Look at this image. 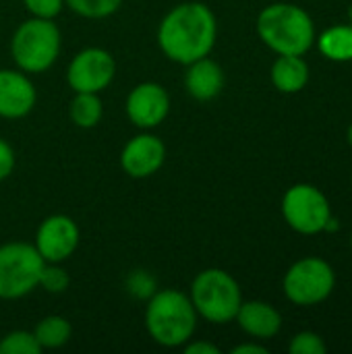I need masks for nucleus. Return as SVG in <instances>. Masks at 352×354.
Segmentation results:
<instances>
[{
    "mask_svg": "<svg viewBox=\"0 0 352 354\" xmlns=\"http://www.w3.org/2000/svg\"><path fill=\"white\" fill-rule=\"evenodd\" d=\"M124 112L133 127L151 131L168 118L170 95L164 85L156 81H143L129 91Z\"/></svg>",
    "mask_w": 352,
    "mask_h": 354,
    "instance_id": "10",
    "label": "nucleus"
},
{
    "mask_svg": "<svg viewBox=\"0 0 352 354\" xmlns=\"http://www.w3.org/2000/svg\"><path fill=\"white\" fill-rule=\"evenodd\" d=\"M166 160V145L151 133L135 135L120 151V166L131 178L154 176Z\"/></svg>",
    "mask_w": 352,
    "mask_h": 354,
    "instance_id": "12",
    "label": "nucleus"
},
{
    "mask_svg": "<svg viewBox=\"0 0 352 354\" xmlns=\"http://www.w3.org/2000/svg\"><path fill=\"white\" fill-rule=\"evenodd\" d=\"M346 139H349V145L352 147V122L351 127H349V133H346Z\"/></svg>",
    "mask_w": 352,
    "mask_h": 354,
    "instance_id": "29",
    "label": "nucleus"
},
{
    "mask_svg": "<svg viewBox=\"0 0 352 354\" xmlns=\"http://www.w3.org/2000/svg\"><path fill=\"white\" fill-rule=\"evenodd\" d=\"M189 299L201 319L226 326L234 322L243 303V292L232 274L220 268H210L195 276Z\"/></svg>",
    "mask_w": 352,
    "mask_h": 354,
    "instance_id": "5",
    "label": "nucleus"
},
{
    "mask_svg": "<svg viewBox=\"0 0 352 354\" xmlns=\"http://www.w3.org/2000/svg\"><path fill=\"white\" fill-rule=\"evenodd\" d=\"M62 48V35L54 19L31 17L23 21L10 37V56L19 71L39 75L52 68Z\"/></svg>",
    "mask_w": 352,
    "mask_h": 354,
    "instance_id": "4",
    "label": "nucleus"
},
{
    "mask_svg": "<svg viewBox=\"0 0 352 354\" xmlns=\"http://www.w3.org/2000/svg\"><path fill=\"white\" fill-rule=\"evenodd\" d=\"M346 15H349V23L352 25V2H351V6H349V12H346Z\"/></svg>",
    "mask_w": 352,
    "mask_h": 354,
    "instance_id": "30",
    "label": "nucleus"
},
{
    "mask_svg": "<svg viewBox=\"0 0 352 354\" xmlns=\"http://www.w3.org/2000/svg\"><path fill=\"white\" fill-rule=\"evenodd\" d=\"M127 290L131 297L147 301L154 292H156V278L151 274H147L145 270H135L129 274L127 278Z\"/></svg>",
    "mask_w": 352,
    "mask_h": 354,
    "instance_id": "24",
    "label": "nucleus"
},
{
    "mask_svg": "<svg viewBox=\"0 0 352 354\" xmlns=\"http://www.w3.org/2000/svg\"><path fill=\"white\" fill-rule=\"evenodd\" d=\"M71 120L79 129H93L102 120L104 106L100 100V93H75L68 106Z\"/></svg>",
    "mask_w": 352,
    "mask_h": 354,
    "instance_id": "19",
    "label": "nucleus"
},
{
    "mask_svg": "<svg viewBox=\"0 0 352 354\" xmlns=\"http://www.w3.org/2000/svg\"><path fill=\"white\" fill-rule=\"evenodd\" d=\"M224 71L222 66L212 60L210 56H203L191 64H187L185 73V87L189 95L197 102H210L218 97L224 89Z\"/></svg>",
    "mask_w": 352,
    "mask_h": 354,
    "instance_id": "15",
    "label": "nucleus"
},
{
    "mask_svg": "<svg viewBox=\"0 0 352 354\" xmlns=\"http://www.w3.org/2000/svg\"><path fill=\"white\" fill-rule=\"evenodd\" d=\"M319 52L332 62H351L352 60V25H334L315 37Z\"/></svg>",
    "mask_w": 352,
    "mask_h": 354,
    "instance_id": "17",
    "label": "nucleus"
},
{
    "mask_svg": "<svg viewBox=\"0 0 352 354\" xmlns=\"http://www.w3.org/2000/svg\"><path fill=\"white\" fill-rule=\"evenodd\" d=\"M351 249H352V232H351Z\"/></svg>",
    "mask_w": 352,
    "mask_h": 354,
    "instance_id": "31",
    "label": "nucleus"
},
{
    "mask_svg": "<svg viewBox=\"0 0 352 354\" xmlns=\"http://www.w3.org/2000/svg\"><path fill=\"white\" fill-rule=\"evenodd\" d=\"M257 35L276 54L305 56L315 44L311 15L293 2H274L257 15Z\"/></svg>",
    "mask_w": 352,
    "mask_h": 354,
    "instance_id": "2",
    "label": "nucleus"
},
{
    "mask_svg": "<svg viewBox=\"0 0 352 354\" xmlns=\"http://www.w3.org/2000/svg\"><path fill=\"white\" fill-rule=\"evenodd\" d=\"M15 164H17V156H15L12 145L6 139L0 137V183L6 180L12 174Z\"/></svg>",
    "mask_w": 352,
    "mask_h": 354,
    "instance_id": "26",
    "label": "nucleus"
},
{
    "mask_svg": "<svg viewBox=\"0 0 352 354\" xmlns=\"http://www.w3.org/2000/svg\"><path fill=\"white\" fill-rule=\"evenodd\" d=\"M73 328L66 317L62 315H46L33 328V336L41 351H56L62 348L71 340Z\"/></svg>",
    "mask_w": 352,
    "mask_h": 354,
    "instance_id": "18",
    "label": "nucleus"
},
{
    "mask_svg": "<svg viewBox=\"0 0 352 354\" xmlns=\"http://www.w3.org/2000/svg\"><path fill=\"white\" fill-rule=\"evenodd\" d=\"M218 39V19L203 2H180L172 6L158 27L162 54L176 64H191L210 56Z\"/></svg>",
    "mask_w": 352,
    "mask_h": 354,
    "instance_id": "1",
    "label": "nucleus"
},
{
    "mask_svg": "<svg viewBox=\"0 0 352 354\" xmlns=\"http://www.w3.org/2000/svg\"><path fill=\"white\" fill-rule=\"evenodd\" d=\"M234 322L247 336L255 340H270L282 330L280 311L266 301H243Z\"/></svg>",
    "mask_w": 352,
    "mask_h": 354,
    "instance_id": "14",
    "label": "nucleus"
},
{
    "mask_svg": "<svg viewBox=\"0 0 352 354\" xmlns=\"http://www.w3.org/2000/svg\"><path fill=\"white\" fill-rule=\"evenodd\" d=\"M46 261L33 243L0 245V299L17 301L37 288L39 274Z\"/></svg>",
    "mask_w": 352,
    "mask_h": 354,
    "instance_id": "6",
    "label": "nucleus"
},
{
    "mask_svg": "<svg viewBox=\"0 0 352 354\" xmlns=\"http://www.w3.org/2000/svg\"><path fill=\"white\" fill-rule=\"evenodd\" d=\"M122 0H64L73 12L85 19H106L112 17L120 8Z\"/></svg>",
    "mask_w": 352,
    "mask_h": 354,
    "instance_id": "20",
    "label": "nucleus"
},
{
    "mask_svg": "<svg viewBox=\"0 0 352 354\" xmlns=\"http://www.w3.org/2000/svg\"><path fill=\"white\" fill-rule=\"evenodd\" d=\"M183 351L187 354H220V348L212 342H203V340H189Z\"/></svg>",
    "mask_w": 352,
    "mask_h": 354,
    "instance_id": "27",
    "label": "nucleus"
},
{
    "mask_svg": "<svg viewBox=\"0 0 352 354\" xmlns=\"http://www.w3.org/2000/svg\"><path fill=\"white\" fill-rule=\"evenodd\" d=\"M68 284H71V276L64 268H60V263H46L39 274V282H37V286L50 295L64 292L68 288Z\"/></svg>",
    "mask_w": 352,
    "mask_h": 354,
    "instance_id": "22",
    "label": "nucleus"
},
{
    "mask_svg": "<svg viewBox=\"0 0 352 354\" xmlns=\"http://www.w3.org/2000/svg\"><path fill=\"white\" fill-rule=\"evenodd\" d=\"M288 353L290 354H326L328 353V344L324 342V338L315 332H299L297 336H293L290 344H288Z\"/></svg>",
    "mask_w": 352,
    "mask_h": 354,
    "instance_id": "23",
    "label": "nucleus"
},
{
    "mask_svg": "<svg viewBox=\"0 0 352 354\" xmlns=\"http://www.w3.org/2000/svg\"><path fill=\"white\" fill-rule=\"evenodd\" d=\"M197 311L189 295L166 288L156 290L147 299L145 307V330L149 338L164 348L185 346L197 330Z\"/></svg>",
    "mask_w": 352,
    "mask_h": 354,
    "instance_id": "3",
    "label": "nucleus"
},
{
    "mask_svg": "<svg viewBox=\"0 0 352 354\" xmlns=\"http://www.w3.org/2000/svg\"><path fill=\"white\" fill-rule=\"evenodd\" d=\"M351 183H352V178H351Z\"/></svg>",
    "mask_w": 352,
    "mask_h": 354,
    "instance_id": "32",
    "label": "nucleus"
},
{
    "mask_svg": "<svg viewBox=\"0 0 352 354\" xmlns=\"http://www.w3.org/2000/svg\"><path fill=\"white\" fill-rule=\"evenodd\" d=\"M41 346L37 344L33 332L12 330L4 338H0V354H41Z\"/></svg>",
    "mask_w": 352,
    "mask_h": 354,
    "instance_id": "21",
    "label": "nucleus"
},
{
    "mask_svg": "<svg viewBox=\"0 0 352 354\" xmlns=\"http://www.w3.org/2000/svg\"><path fill=\"white\" fill-rule=\"evenodd\" d=\"M282 218L295 232L315 236L326 232L332 205L326 193L315 185L297 183L282 197Z\"/></svg>",
    "mask_w": 352,
    "mask_h": 354,
    "instance_id": "8",
    "label": "nucleus"
},
{
    "mask_svg": "<svg viewBox=\"0 0 352 354\" xmlns=\"http://www.w3.org/2000/svg\"><path fill=\"white\" fill-rule=\"evenodd\" d=\"M79 226L71 216L52 214L35 230V249L46 263L66 261L79 247Z\"/></svg>",
    "mask_w": 352,
    "mask_h": 354,
    "instance_id": "11",
    "label": "nucleus"
},
{
    "mask_svg": "<svg viewBox=\"0 0 352 354\" xmlns=\"http://www.w3.org/2000/svg\"><path fill=\"white\" fill-rule=\"evenodd\" d=\"M270 79L280 93H299L309 83V64L303 56L278 54L272 64Z\"/></svg>",
    "mask_w": 352,
    "mask_h": 354,
    "instance_id": "16",
    "label": "nucleus"
},
{
    "mask_svg": "<svg viewBox=\"0 0 352 354\" xmlns=\"http://www.w3.org/2000/svg\"><path fill=\"white\" fill-rule=\"evenodd\" d=\"M27 12L39 19H56L64 8V0H23Z\"/></svg>",
    "mask_w": 352,
    "mask_h": 354,
    "instance_id": "25",
    "label": "nucleus"
},
{
    "mask_svg": "<svg viewBox=\"0 0 352 354\" xmlns=\"http://www.w3.org/2000/svg\"><path fill=\"white\" fill-rule=\"evenodd\" d=\"M37 102L35 85L19 68H0V118H25Z\"/></svg>",
    "mask_w": 352,
    "mask_h": 354,
    "instance_id": "13",
    "label": "nucleus"
},
{
    "mask_svg": "<svg viewBox=\"0 0 352 354\" xmlns=\"http://www.w3.org/2000/svg\"><path fill=\"white\" fill-rule=\"evenodd\" d=\"M232 354H268L270 351L263 346V344H259V342H245V344H239V346H234Z\"/></svg>",
    "mask_w": 352,
    "mask_h": 354,
    "instance_id": "28",
    "label": "nucleus"
},
{
    "mask_svg": "<svg viewBox=\"0 0 352 354\" xmlns=\"http://www.w3.org/2000/svg\"><path fill=\"white\" fill-rule=\"evenodd\" d=\"M116 75V60L104 48H83L66 68V83L75 93H100Z\"/></svg>",
    "mask_w": 352,
    "mask_h": 354,
    "instance_id": "9",
    "label": "nucleus"
},
{
    "mask_svg": "<svg viewBox=\"0 0 352 354\" xmlns=\"http://www.w3.org/2000/svg\"><path fill=\"white\" fill-rule=\"evenodd\" d=\"M336 272L322 257H303L295 261L282 280L284 297L297 307H315L332 297Z\"/></svg>",
    "mask_w": 352,
    "mask_h": 354,
    "instance_id": "7",
    "label": "nucleus"
}]
</instances>
